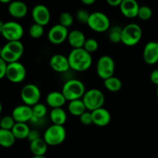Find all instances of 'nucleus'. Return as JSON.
I'll use <instances>...</instances> for the list:
<instances>
[{"instance_id": "nucleus-44", "label": "nucleus", "mask_w": 158, "mask_h": 158, "mask_svg": "<svg viewBox=\"0 0 158 158\" xmlns=\"http://www.w3.org/2000/svg\"><path fill=\"white\" fill-rule=\"evenodd\" d=\"M32 158H47L45 156H33Z\"/></svg>"}, {"instance_id": "nucleus-22", "label": "nucleus", "mask_w": 158, "mask_h": 158, "mask_svg": "<svg viewBox=\"0 0 158 158\" xmlns=\"http://www.w3.org/2000/svg\"><path fill=\"white\" fill-rule=\"evenodd\" d=\"M49 118H50L52 124L63 126L67 120V115L63 107L54 108V109L51 110L50 113H49Z\"/></svg>"}, {"instance_id": "nucleus-32", "label": "nucleus", "mask_w": 158, "mask_h": 158, "mask_svg": "<svg viewBox=\"0 0 158 158\" xmlns=\"http://www.w3.org/2000/svg\"><path fill=\"white\" fill-rule=\"evenodd\" d=\"M59 21H60V24L62 25L63 26L66 28H69L71 26L73 25V15H71L69 12H64L63 13L60 14V18H59Z\"/></svg>"}, {"instance_id": "nucleus-27", "label": "nucleus", "mask_w": 158, "mask_h": 158, "mask_svg": "<svg viewBox=\"0 0 158 158\" xmlns=\"http://www.w3.org/2000/svg\"><path fill=\"white\" fill-rule=\"evenodd\" d=\"M103 84L108 91L112 93L118 92L122 88L121 80L114 76L103 80Z\"/></svg>"}, {"instance_id": "nucleus-33", "label": "nucleus", "mask_w": 158, "mask_h": 158, "mask_svg": "<svg viewBox=\"0 0 158 158\" xmlns=\"http://www.w3.org/2000/svg\"><path fill=\"white\" fill-rule=\"evenodd\" d=\"M153 12L152 9L148 6H140L138 11V14H137V17L140 19L143 20V21H147L149 20L152 17Z\"/></svg>"}, {"instance_id": "nucleus-16", "label": "nucleus", "mask_w": 158, "mask_h": 158, "mask_svg": "<svg viewBox=\"0 0 158 158\" xmlns=\"http://www.w3.org/2000/svg\"><path fill=\"white\" fill-rule=\"evenodd\" d=\"M93 124H95L97 127H106L110 123L111 114L105 108L101 107L99 109L92 111Z\"/></svg>"}, {"instance_id": "nucleus-36", "label": "nucleus", "mask_w": 158, "mask_h": 158, "mask_svg": "<svg viewBox=\"0 0 158 158\" xmlns=\"http://www.w3.org/2000/svg\"><path fill=\"white\" fill-rule=\"evenodd\" d=\"M80 120L82 124L85 126H89L93 124V117L91 111L86 110L80 117Z\"/></svg>"}, {"instance_id": "nucleus-1", "label": "nucleus", "mask_w": 158, "mask_h": 158, "mask_svg": "<svg viewBox=\"0 0 158 158\" xmlns=\"http://www.w3.org/2000/svg\"><path fill=\"white\" fill-rule=\"evenodd\" d=\"M69 67L77 72H84L90 68L93 63L92 55L83 48L73 49L67 56Z\"/></svg>"}, {"instance_id": "nucleus-14", "label": "nucleus", "mask_w": 158, "mask_h": 158, "mask_svg": "<svg viewBox=\"0 0 158 158\" xmlns=\"http://www.w3.org/2000/svg\"><path fill=\"white\" fill-rule=\"evenodd\" d=\"M143 58L148 65H154L158 62V42L151 41L143 48Z\"/></svg>"}, {"instance_id": "nucleus-35", "label": "nucleus", "mask_w": 158, "mask_h": 158, "mask_svg": "<svg viewBox=\"0 0 158 158\" xmlns=\"http://www.w3.org/2000/svg\"><path fill=\"white\" fill-rule=\"evenodd\" d=\"M89 15H90V13H89L85 9H80V10L77 11V14H76L77 19L83 24H87Z\"/></svg>"}, {"instance_id": "nucleus-19", "label": "nucleus", "mask_w": 158, "mask_h": 158, "mask_svg": "<svg viewBox=\"0 0 158 158\" xmlns=\"http://www.w3.org/2000/svg\"><path fill=\"white\" fill-rule=\"evenodd\" d=\"M66 101L64 95L60 91H52L48 94L46 98V104L52 109L63 107Z\"/></svg>"}, {"instance_id": "nucleus-4", "label": "nucleus", "mask_w": 158, "mask_h": 158, "mask_svg": "<svg viewBox=\"0 0 158 158\" xmlns=\"http://www.w3.org/2000/svg\"><path fill=\"white\" fill-rule=\"evenodd\" d=\"M143 32L138 24L130 23L123 28L121 43L127 46H134L141 40Z\"/></svg>"}, {"instance_id": "nucleus-28", "label": "nucleus", "mask_w": 158, "mask_h": 158, "mask_svg": "<svg viewBox=\"0 0 158 158\" xmlns=\"http://www.w3.org/2000/svg\"><path fill=\"white\" fill-rule=\"evenodd\" d=\"M4 46L8 50H9L11 52H12L15 56H17L19 59L23 55V52H24V46L21 43V41L7 42Z\"/></svg>"}, {"instance_id": "nucleus-43", "label": "nucleus", "mask_w": 158, "mask_h": 158, "mask_svg": "<svg viewBox=\"0 0 158 158\" xmlns=\"http://www.w3.org/2000/svg\"><path fill=\"white\" fill-rule=\"evenodd\" d=\"M13 1V0H0V2L1 3H3V4H8V3H10L12 2Z\"/></svg>"}, {"instance_id": "nucleus-11", "label": "nucleus", "mask_w": 158, "mask_h": 158, "mask_svg": "<svg viewBox=\"0 0 158 158\" xmlns=\"http://www.w3.org/2000/svg\"><path fill=\"white\" fill-rule=\"evenodd\" d=\"M69 31L67 28L59 24L52 26L48 32V40L52 44L60 45L67 40Z\"/></svg>"}, {"instance_id": "nucleus-7", "label": "nucleus", "mask_w": 158, "mask_h": 158, "mask_svg": "<svg viewBox=\"0 0 158 158\" xmlns=\"http://www.w3.org/2000/svg\"><path fill=\"white\" fill-rule=\"evenodd\" d=\"M20 97L24 104L33 106L34 105L40 103L41 91L38 86L33 83H29L22 88Z\"/></svg>"}, {"instance_id": "nucleus-9", "label": "nucleus", "mask_w": 158, "mask_h": 158, "mask_svg": "<svg viewBox=\"0 0 158 158\" xmlns=\"http://www.w3.org/2000/svg\"><path fill=\"white\" fill-rule=\"evenodd\" d=\"M24 34V29L21 24L15 21L5 23L1 35L8 42L20 41Z\"/></svg>"}, {"instance_id": "nucleus-17", "label": "nucleus", "mask_w": 158, "mask_h": 158, "mask_svg": "<svg viewBox=\"0 0 158 158\" xmlns=\"http://www.w3.org/2000/svg\"><path fill=\"white\" fill-rule=\"evenodd\" d=\"M119 7L121 13L126 18L134 19L137 17L140 6L137 0H123Z\"/></svg>"}, {"instance_id": "nucleus-39", "label": "nucleus", "mask_w": 158, "mask_h": 158, "mask_svg": "<svg viewBox=\"0 0 158 158\" xmlns=\"http://www.w3.org/2000/svg\"><path fill=\"white\" fill-rule=\"evenodd\" d=\"M150 80L154 84L158 86V69H154L151 72V76H150Z\"/></svg>"}, {"instance_id": "nucleus-40", "label": "nucleus", "mask_w": 158, "mask_h": 158, "mask_svg": "<svg viewBox=\"0 0 158 158\" xmlns=\"http://www.w3.org/2000/svg\"><path fill=\"white\" fill-rule=\"evenodd\" d=\"M106 1L109 6L116 7V6H120V5L121 4L123 0H106Z\"/></svg>"}, {"instance_id": "nucleus-29", "label": "nucleus", "mask_w": 158, "mask_h": 158, "mask_svg": "<svg viewBox=\"0 0 158 158\" xmlns=\"http://www.w3.org/2000/svg\"><path fill=\"white\" fill-rule=\"evenodd\" d=\"M122 31L123 28L120 26H110L108 32V39L110 41L113 43H121L122 38Z\"/></svg>"}, {"instance_id": "nucleus-26", "label": "nucleus", "mask_w": 158, "mask_h": 158, "mask_svg": "<svg viewBox=\"0 0 158 158\" xmlns=\"http://www.w3.org/2000/svg\"><path fill=\"white\" fill-rule=\"evenodd\" d=\"M32 118L31 122L35 123L38 120H42L46 117L47 114V107L45 104L42 103H38L37 104L32 106Z\"/></svg>"}, {"instance_id": "nucleus-12", "label": "nucleus", "mask_w": 158, "mask_h": 158, "mask_svg": "<svg viewBox=\"0 0 158 158\" xmlns=\"http://www.w3.org/2000/svg\"><path fill=\"white\" fill-rule=\"evenodd\" d=\"M32 17L34 23L45 26L50 22L51 15L49 9L43 4L36 5L32 10Z\"/></svg>"}, {"instance_id": "nucleus-42", "label": "nucleus", "mask_w": 158, "mask_h": 158, "mask_svg": "<svg viewBox=\"0 0 158 158\" xmlns=\"http://www.w3.org/2000/svg\"><path fill=\"white\" fill-rule=\"evenodd\" d=\"M5 23H3L2 20H0V34H2V32L3 27H4Z\"/></svg>"}, {"instance_id": "nucleus-41", "label": "nucleus", "mask_w": 158, "mask_h": 158, "mask_svg": "<svg viewBox=\"0 0 158 158\" xmlns=\"http://www.w3.org/2000/svg\"><path fill=\"white\" fill-rule=\"evenodd\" d=\"M97 0H81L82 2L86 6H90V5H93L94 3L96 2Z\"/></svg>"}, {"instance_id": "nucleus-37", "label": "nucleus", "mask_w": 158, "mask_h": 158, "mask_svg": "<svg viewBox=\"0 0 158 158\" xmlns=\"http://www.w3.org/2000/svg\"><path fill=\"white\" fill-rule=\"evenodd\" d=\"M8 63L0 57V80L6 77Z\"/></svg>"}, {"instance_id": "nucleus-20", "label": "nucleus", "mask_w": 158, "mask_h": 158, "mask_svg": "<svg viewBox=\"0 0 158 158\" xmlns=\"http://www.w3.org/2000/svg\"><path fill=\"white\" fill-rule=\"evenodd\" d=\"M86 40V39L84 33L80 30L74 29V30L71 31V32H69L67 41L73 49L83 48Z\"/></svg>"}, {"instance_id": "nucleus-5", "label": "nucleus", "mask_w": 158, "mask_h": 158, "mask_svg": "<svg viewBox=\"0 0 158 158\" xmlns=\"http://www.w3.org/2000/svg\"><path fill=\"white\" fill-rule=\"evenodd\" d=\"M82 100L86 110L92 112L95 110L103 107L105 103V96L101 90L94 88L86 90Z\"/></svg>"}, {"instance_id": "nucleus-6", "label": "nucleus", "mask_w": 158, "mask_h": 158, "mask_svg": "<svg viewBox=\"0 0 158 158\" xmlns=\"http://www.w3.org/2000/svg\"><path fill=\"white\" fill-rule=\"evenodd\" d=\"M86 25L94 32L102 33L109 30L110 28V21L107 15L103 12H94L90 13Z\"/></svg>"}, {"instance_id": "nucleus-10", "label": "nucleus", "mask_w": 158, "mask_h": 158, "mask_svg": "<svg viewBox=\"0 0 158 158\" xmlns=\"http://www.w3.org/2000/svg\"><path fill=\"white\" fill-rule=\"evenodd\" d=\"M26 67L19 62L9 63L6 69V77L13 83H22L26 79Z\"/></svg>"}, {"instance_id": "nucleus-25", "label": "nucleus", "mask_w": 158, "mask_h": 158, "mask_svg": "<svg viewBox=\"0 0 158 158\" xmlns=\"http://www.w3.org/2000/svg\"><path fill=\"white\" fill-rule=\"evenodd\" d=\"M15 137L12 131L1 129L0 128V146L5 148H11L15 142Z\"/></svg>"}, {"instance_id": "nucleus-2", "label": "nucleus", "mask_w": 158, "mask_h": 158, "mask_svg": "<svg viewBox=\"0 0 158 158\" xmlns=\"http://www.w3.org/2000/svg\"><path fill=\"white\" fill-rule=\"evenodd\" d=\"M86 88L83 83L77 79L69 80L64 83L62 88L63 94L67 101L79 100L83 98L86 93Z\"/></svg>"}, {"instance_id": "nucleus-24", "label": "nucleus", "mask_w": 158, "mask_h": 158, "mask_svg": "<svg viewBox=\"0 0 158 158\" xmlns=\"http://www.w3.org/2000/svg\"><path fill=\"white\" fill-rule=\"evenodd\" d=\"M30 131V128L26 123H15V126L12 129V132L15 139L19 140L27 139Z\"/></svg>"}, {"instance_id": "nucleus-30", "label": "nucleus", "mask_w": 158, "mask_h": 158, "mask_svg": "<svg viewBox=\"0 0 158 158\" xmlns=\"http://www.w3.org/2000/svg\"><path fill=\"white\" fill-rule=\"evenodd\" d=\"M29 35L33 39L41 38L44 34V26L34 23L29 27Z\"/></svg>"}, {"instance_id": "nucleus-8", "label": "nucleus", "mask_w": 158, "mask_h": 158, "mask_svg": "<svg viewBox=\"0 0 158 158\" xmlns=\"http://www.w3.org/2000/svg\"><path fill=\"white\" fill-rule=\"evenodd\" d=\"M115 72V63L112 57L104 55L100 57L97 63V73L103 80L113 77Z\"/></svg>"}, {"instance_id": "nucleus-3", "label": "nucleus", "mask_w": 158, "mask_h": 158, "mask_svg": "<svg viewBox=\"0 0 158 158\" xmlns=\"http://www.w3.org/2000/svg\"><path fill=\"white\" fill-rule=\"evenodd\" d=\"M66 137V131L64 126L52 124L46 130L43 138L49 146L54 147L63 143Z\"/></svg>"}, {"instance_id": "nucleus-38", "label": "nucleus", "mask_w": 158, "mask_h": 158, "mask_svg": "<svg viewBox=\"0 0 158 158\" xmlns=\"http://www.w3.org/2000/svg\"><path fill=\"white\" fill-rule=\"evenodd\" d=\"M39 138H40V132L38 131H36V130H31L27 138L29 140V142H32Z\"/></svg>"}, {"instance_id": "nucleus-15", "label": "nucleus", "mask_w": 158, "mask_h": 158, "mask_svg": "<svg viewBox=\"0 0 158 158\" xmlns=\"http://www.w3.org/2000/svg\"><path fill=\"white\" fill-rule=\"evenodd\" d=\"M49 65L52 70L56 73H66L70 69L68 58L63 54H55L49 60Z\"/></svg>"}, {"instance_id": "nucleus-23", "label": "nucleus", "mask_w": 158, "mask_h": 158, "mask_svg": "<svg viewBox=\"0 0 158 158\" xmlns=\"http://www.w3.org/2000/svg\"><path fill=\"white\" fill-rule=\"evenodd\" d=\"M86 110H86L84 103H83L82 99L72 100V101L69 102V104H68V111H69L71 115L80 117Z\"/></svg>"}, {"instance_id": "nucleus-46", "label": "nucleus", "mask_w": 158, "mask_h": 158, "mask_svg": "<svg viewBox=\"0 0 158 158\" xmlns=\"http://www.w3.org/2000/svg\"><path fill=\"white\" fill-rule=\"evenodd\" d=\"M2 47H1V46H0V56H1V53H2Z\"/></svg>"}, {"instance_id": "nucleus-21", "label": "nucleus", "mask_w": 158, "mask_h": 158, "mask_svg": "<svg viewBox=\"0 0 158 158\" xmlns=\"http://www.w3.org/2000/svg\"><path fill=\"white\" fill-rule=\"evenodd\" d=\"M49 145L43 138H39L29 143V150L33 156H45Z\"/></svg>"}, {"instance_id": "nucleus-47", "label": "nucleus", "mask_w": 158, "mask_h": 158, "mask_svg": "<svg viewBox=\"0 0 158 158\" xmlns=\"http://www.w3.org/2000/svg\"><path fill=\"white\" fill-rule=\"evenodd\" d=\"M157 98H158V86H157Z\"/></svg>"}, {"instance_id": "nucleus-34", "label": "nucleus", "mask_w": 158, "mask_h": 158, "mask_svg": "<svg viewBox=\"0 0 158 158\" xmlns=\"http://www.w3.org/2000/svg\"><path fill=\"white\" fill-rule=\"evenodd\" d=\"M83 49L86 51H87L89 53H93V52H95L99 48V43L95 39H86V42L84 43V46H83Z\"/></svg>"}, {"instance_id": "nucleus-45", "label": "nucleus", "mask_w": 158, "mask_h": 158, "mask_svg": "<svg viewBox=\"0 0 158 158\" xmlns=\"http://www.w3.org/2000/svg\"><path fill=\"white\" fill-rule=\"evenodd\" d=\"M2 111V105L1 102H0V114H1Z\"/></svg>"}, {"instance_id": "nucleus-13", "label": "nucleus", "mask_w": 158, "mask_h": 158, "mask_svg": "<svg viewBox=\"0 0 158 158\" xmlns=\"http://www.w3.org/2000/svg\"><path fill=\"white\" fill-rule=\"evenodd\" d=\"M12 117L16 123H27L31 121L32 118V106L24 103L15 106L12 110Z\"/></svg>"}, {"instance_id": "nucleus-31", "label": "nucleus", "mask_w": 158, "mask_h": 158, "mask_svg": "<svg viewBox=\"0 0 158 158\" xmlns=\"http://www.w3.org/2000/svg\"><path fill=\"white\" fill-rule=\"evenodd\" d=\"M15 123L16 122L15 121L12 115L4 116L0 120V128L1 129L8 130V131H12L13 127L15 126Z\"/></svg>"}, {"instance_id": "nucleus-18", "label": "nucleus", "mask_w": 158, "mask_h": 158, "mask_svg": "<svg viewBox=\"0 0 158 158\" xmlns=\"http://www.w3.org/2000/svg\"><path fill=\"white\" fill-rule=\"evenodd\" d=\"M8 12L10 14L11 16L16 19L24 18L28 13V7L24 2L12 1L8 6Z\"/></svg>"}]
</instances>
